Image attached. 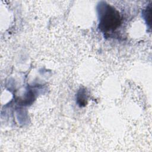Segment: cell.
<instances>
[{
	"label": "cell",
	"instance_id": "6da1fadb",
	"mask_svg": "<svg viewBox=\"0 0 152 152\" xmlns=\"http://www.w3.org/2000/svg\"><path fill=\"white\" fill-rule=\"evenodd\" d=\"M119 12L113 8L107 5L100 14L99 28L103 33L115 31L121 24Z\"/></svg>",
	"mask_w": 152,
	"mask_h": 152
},
{
	"label": "cell",
	"instance_id": "7a4b0ae2",
	"mask_svg": "<svg viewBox=\"0 0 152 152\" xmlns=\"http://www.w3.org/2000/svg\"><path fill=\"white\" fill-rule=\"evenodd\" d=\"M87 97H86V94L84 90H81L79 91L77 96V101L80 106H85L86 104Z\"/></svg>",
	"mask_w": 152,
	"mask_h": 152
},
{
	"label": "cell",
	"instance_id": "3957f363",
	"mask_svg": "<svg viewBox=\"0 0 152 152\" xmlns=\"http://www.w3.org/2000/svg\"><path fill=\"white\" fill-rule=\"evenodd\" d=\"M151 5H150L147 7V10L145 11V20H147V23L148 24H151Z\"/></svg>",
	"mask_w": 152,
	"mask_h": 152
}]
</instances>
